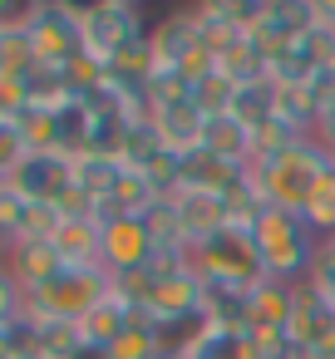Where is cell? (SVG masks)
<instances>
[{
    "mask_svg": "<svg viewBox=\"0 0 335 359\" xmlns=\"http://www.w3.org/2000/svg\"><path fill=\"white\" fill-rule=\"evenodd\" d=\"M325 172H330V153L315 138H306L286 158H251L242 168V187L256 192L266 207H281V212H296L301 217L306 202H310V192H315V182Z\"/></svg>",
    "mask_w": 335,
    "mask_h": 359,
    "instance_id": "1",
    "label": "cell"
},
{
    "mask_svg": "<svg viewBox=\"0 0 335 359\" xmlns=\"http://www.w3.org/2000/svg\"><path fill=\"white\" fill-rule=\"evenodd\" d=\"M251 241H256V256H261L266 276L281 280V285H306V276L320 256V236L296 212H281V207H266Z\"/></svg>",
    "mask_w": 335,
    "mask_h": 359,
    "instance_id": "2",
    "label": "cell"
},
{
    "mask_svg": "<svg viewBox=\"0 0 335 359\" xmlns=\"http://www.w3.org/2000/svg\"><path fill=\"white\" fill-rule=\"evenodd\" d=\"M188 261H192V276L202 285H227V290H251L266 280V266L256 256V241L242 236V231H217L212 241L202 246H188Z\"/></svg>",
    "mask_w": 335,
    "mask_h": 359,
    "instance_id": "3",
    "label": "cell"
},
{
    "mask_svg": "<svg viewBox=\"0 0 335 359\" xmlns=\"http://www.w3.org/2000/svg\"><path fill=\"white\" fill-rule=\"evenodd\" d=\"M79 30H84V55L99 65H114L124 50L148 40L143 11L129 0H104V6H84L79 11Z\"/></svg>",
    "mask_w": 335,
    "mask_h": 359,
    "instance_id": "4",
    "label": "cell"
},
{
    "mask_svg": "<svg viewBox=\"0 0 335 359\" xmlns=\"http://www.w3.org/2000/svg\"><path fill=\"white\" fill-rule=\"evenodd\" d=\"M104 290H109V271L104 266H70L60 280L30 290L25 295V310L35 320H79Z\"/></svg>",
    "mask_w": 335,
    "mask_h": 359,
    "instance_id": "5",
    "label": "cell"
},
{
    "mask_svg": "<svg viewBox=\"0 0 335 359\" xmlns=\"http://www.w3.org/2000/svg\"><path fill=\"white\" fill-rule=\"evenodd\" d=\"M25 40L40 65L65 69L84 55V30H79V6H30L25 15Z\"/></svg>",
    "mask_w": 335,
    "mask_h": 359,
    "instance_id": "6",
    "label": "cell"
},
{
    "mask_svg": "<svg viewBox=\"0 0 335 359\" xmlns=\"http://www.w3.org/2000/svg\"><path fill=\"white\" fill-rule=\"evenodd\" d=\"M153 236L143 226V217H114L99 226V266L109 276H138L153 266Z\"/></svg>",
    "mask_w": 335,
    "mask_h": 359,
    "instance_id": "7",
    "label": "cell"
},
{
    "mask_svg": "<svg viewBox=\"0 0 335 359\" xmlns=\"http://www.w3.org/2000/svg\"><path fill=\"white\" fill-rule=\"evenodd\" d=\"M6 182L25 202H60L74 187V158H65V153H25L6 172Z\"/></svg>",
    "mask_w": 335,
    "mask_h": 359,
    "instance_id": "8",
    "label": "cell"
},
{
    "mask_svg": "<svg viewBox=\"0 0 335 359\" xmlns=\"http://www.w3.org/2000/svg\"><path fill=\"white\" fill-rule=\"evenodd\" d=\"M286 344H291V349H320V344L335 349V310H330L320 295H310L306 285H296V295H291Z\"/></svg>",
    "mask_w": 335,
    "mask_h": 359,
    "instance_id": "9",
    "label": "cell"
},
{
    "mask_svg": "<svg viewBox=\"0 0 335 359\" xmlns=\"http://www.w3.org/2000/svg\"><path fill=\"white\" fill-rule=\"evenodd\" d=\"M133 320H138V310H133V305L114 290V280H109V290H104L84 315H79V339H84V349L109 354V349H114V339H119Z\"/></svg>",
    "mask_w": 335,
    "mask_h": 359,
    "instance_id": "10",
    "label": "cell"
},
{
    "mask_svg": "<svg viewBox=\"0 0 335 359\" xmlns=\"http://www.w3.org/2000/svg\"><path fill=\"white\" fill-rule=\"evenodd\" d=\"M6 266H11V276L20 280L25 295L50 285V280H60L70 271L65 256L55 251V241H15V246H6Z\"/></svg>",
    "mask_w": 335,
    "mask_h": 359,
    "instance_id": "11",
    "label": "cell"
},
{
    "mask_svg": "<svg viewBox=\"0 0 335 359\" xmlns=\"http://www.w3.org/2000/svg\"><path fill=\"white\" fill-rule=\"evenodd\" d=\"M153 128H158V138H163V148H168L173 158H188V153L202 148V128H207V118H202V109H197L192 99H183V104H163V109H153Z\"/></svg>",
    "mask_w": 335,
    "mask_h": 359,
    "instance_id": "12",
    "label": "cell"
},
{
    "mask_svg": "<svg viewBox=\"0 0 335 359\" xmlns=\"http://www.w3.org/2000/svg\"><path fill=\"white\" fill-rule=\"evenodd\" d=\"M173 359H256V349H251L247 330H237V325H207V320H202V325L178 344Z\"/></svg>",
    "mask_w": 335,
    "mask_h": 359,
    "instance_id": "13",
    "label": "cell"
},
{
    "mask_svg": "<svg viewBox=\"0 0 335 359\" xmlns=\"http://www.w3.org/2000/svg\"><path fill=\"white\" fill-rule=\"evenodd\" d=\"M197 45H202V30H197V20H192V11H173V15H163V20L148 30L153 65H173V69H178Z\"/></svg>",
    "mask_w": 335,
    "mask_h": 359,
    "instance_id": "14",
    "label": "cell"
},
{
    "mask_svg": "<svg viewBox=\"0 0 335 359\" xmlns=\"http://www.w3.org/2000/svg\"><path fill=\"white\" fill-rule=\"evenodd\" d=\"M173 202H178L188 246H202V241H212L217 231H227V207H222L217 192H173Z\"/></svg>",
    "mask_w": 335,
    "mask_h": 359,
    "instance_id": "15",
    "label": "cell"
},
{
    "mask_svg": "<svg viewBox=\"0 0 335 359\" xmlns=\"http://www.w3.org/2000/svg\"><path fill=\"white\" fill-rule=\"evenodd\" d=\"M202 153H212V158H222V163H232V168H247L251 163V133L237 123V118H207V128H202Z\"/></svg>",
    "mask_w": 335,
    "mask_h": 359,
    "instance_id": "16",
    "label": "cell"
},
{
    "mask_svg": "<svg viewBox=\"0 0 335 359\" xmlns=\"http://www.w3.org/2000/svg\"><path fill=\"white\" fill-rule=\"evenodd\" d=\"M247 133L266 128L276 118V79H256V84H237V99H232V114Z\"/></svg>",
    "mask_w": 335,
    "mask_h": 359,
    "instance_id": "17",
    "label": "cell"
},
{
    "mask_svg": "<svg viewBox=\"0 0 335 359\" xmlns=\"http://www.w3.org/2000/svg\"><path fill=\"white\" fill-rule=\"evenodd\" d=\"M291 295L296 285H281V280H261L247 290V325H271V330H286V315H291Z\"/></svg>",
    "mask_w": 335,
    "mask_h": 359,
    "instance_id": "18",
    "label": "cell"
},
{
    "mask_svg": "<svg viewBox=\"0 0 335 359\" xmlns=\"http://www.w3.org/2000/svg\"><path fill=\"white\" fill-rule=\"evenodd\" d=\"M124 177V163L119 158H99V153H79L74 158V187L89 197V202H109L114 187Z\"/></svg>",
    "mask_w": 335,
    "mask_h": 359,
    "instance_id": "19",
    "label": "cell"
},
{
    "mask_svg": "<svg viewBox=\"0 0 335 359\" xmlns=\"http://www.w3.org/2000/svg\"><path fill=\"white\" fill-rule=\"evenodd\" d=\"M55 251L65 256V266H99V222H60L55 231Z\"/></svg>",
    "mask_w": 335,
    "mask_h": 359,
    "instance_id": "20",
    "label": "cell"
},
{
    "mask_svg": "<svg viewBox=\"0 0 335 359\" xmlns=\"http://www.w3.org/2000/svg\"><path fill=\"white\" fill-rule=\"evenodd\" d=\"M109 359H173V349H168V339L138 315L119 339H114V349H109Z\"/></svg>",
    "mask_w": 335,
    "mask_h": 359,
    "instance_id": "21",
    "label": "cell"
},
{
    "mask_svg": "<svg viewBox=\"0 0 335 359\" xmlns=\"http://www.w3.org/2000/svg\"><path fill=\"white\" fill-rule=\"evenodd\" d=\"M143 226H148V236H153L158 251H188V231H183V217H178V202L173 197H158L143 212Z\"/></svg>",
    "mask_w": 335,
    "mask_h": 359,
    "instance_id": "22",
    "label": "cell"
},
{
    "mask_svg": "<svg viewBox=\"0 0 335 359\" xmlns=\"http://www.w3.org/2000/svg\"><path fill=\"white\" fill-rule=\"evenodd\" d=\"M232 99H237V84H232L222 69H212L207 79L192 84V104L202 109V118H222V114H232Z\"/></svg>",
    "mask_w": 335,
    "mask_h": 359,
    "instance_id": "23",
    "label": "cell"
},
{
    "mask_svg": "<svg viewBox=\"0 0 335 359\" xmlns=\"http://www.w3.org/2000/svg\"><path fill=\"white\" fill-rule=\"evenodd\" d=\"M25 217H30V202L0 177V246H15L25 236Z\"/></svg>",
    "mask_w": 335,
    "mask_h": 359,
    "instance_id": "24",
    "label": "cell"
},
{
    "mask_svg": "<svg viewBox=\"0 0 335 359\" xmlns=\"http://www.w3.org/2000/svg\"><path fill=\"white\" fill-rule=\"evenodd\" d=\"M306 290L320 295V300L335 310V241H320V256H315V266H310V276H306Z\"/></svg>",
    "mask_w": 335,
    "mask_h": 359,
    "instance_id": "25",
    "label": "cell"
},
{
    "mask_svg": "<svg viewBox=\"0 0 335 359\" xmlns=\"http://www.w3.org/2000/svg\"><path fill=\"white\" fill-rule=\"evenodd\" d=\"M30 114V84L15 74H0V123H20Z\"/></svg>",
    "mask_w": 335,
    "mask_h": 359,
    "instance_id": "26",
    "label": "cell"
},
{
    "mask_svg": "<svg viewBox=\"0 0 335 359\" xmlns=\"http://www.w3.org/2000/svg\"><path fill=\"white\" fill-rule=\"evenodd\" d=\"M20 310H25V290H20V280L11 276V266H6V246H0V325L15 320Z\"/></svg>",
    "mask_w": 335,
    "mask_h": 359,
    "instance_id": "27",
    "label": "cell"
},
{
    "mask_svg": "<svg viewBox=\"0 0 335 359\" xmlns=\"http://www.w3.org/2000/svg\"><path fill=\"white\" fill-rule=\"evenodd\" d=\"M25 153H30V143H25L20 123H0V177H6V172H11Z\"/></svg>",
    "mask_w": 335,
    "mask_h": 359,
    "instance_id": "28",
    "label": "cell"
},
{
    "mask_svg": "<svg viewBox=\"0 0 335 359\" xmlns=\"http://www.w3.org/2000/svg\"><path fill=\"white\" fill-rule=\"evenodd\" d=\"M301 89L310 94V104H315V114H325V109L335 104V69H330V65H320V69H315V74H310V79H306Z\"/></svg>",
    "mask_w": 335,
    "mask_h": 359,
    "instance_id": "29",
    "label": "cell"
},
{
    "mask_svg": "<svg viewBox=\"0 0 335 359\" xmlns=\"http://www.w3.org/2000/svg\"><path fill=\"white\" fill-rule=\"evenodd\" d=\"M315 143H320V148H335V104L315 118Z\"/></svg>",
    "mask_w": 335,
    "mask_h": 359,
    "instance_id": "30",
    "label": "cell"
},
{
    "mask_svg": "<svg viewBox=\"0 0 335 359\" xmlns=\"http://www.w3.org/2000/svg\"><path fill=\"white\" fill-rule=\"evenodd\" d=\"M25 15H30V6H0V35L20 30V25H25Z\"/></svg>",
    "mask_w": 335,
    "mask_h": 359,
    "instance_id": "31",
    "label": "cell"
},
{
    "mask_svg": "<svg viewBox=\"0 0 335 359\" xmlns=\"http://www.w3.org/2000/svg\"><path fill=\"white\" fill-rule=\"evenodd\" d=\"M315 15H320L325 30H335V0H315Z\"/></svg>",
    "mask_w": 335,
    "mask_h": 359,
    "instance_id": "32",
    "label": "cell"
},
{
    "mask_svg": "<svg viewBox=\"0 0 335 359\" xmlns=\"http://www.w3.org/2000/svg\"><path fill=\"white\" fill-rule=\"evenodd\" d=\"M296 359H335V349H330V344H320V349H296Z\"/></svg>",
    "mask_w": 335,
    "mask_h": 359,
    "instance_id": "33",
    "label": "cell"
},
{
    "mask_svg": "<svg viewBox=\"0 0 335 359\" xmlns=\"http://www.w3.org/2000/svg\"><path fill=\"white\" fill-rule=\"evenodd\" d=\"M320 40H325V65L335 69V30H325V25H320Z\"/></svg>",
    "mask_w": 335,
    "mask_h": 359,
    "instance_id": "34",
    "label": "cell"
},
{
    "mask_svg": "<svg viewBox=\"0 0 335 359\" xmlns=\"http://www.w3.org/2000/svg\"><path fill=\"white\" fill-rule=\"evenodd\" d=\"M0 359H11V344H6V325H0Z\"/></svg>",
    "mask_w": 335,
    "mask_h": 359,
    "instance_id": "35",
    "label": "cell"
},
{
    "mask_svg": "<svg viewBox=\"0 0 335 359\" xmlns=\"http://www.w3.org/2000/svg\"><path fill=\"white\" fill-rule=\"evenodd\" d=\"M325 153H330V168H335V148H325Z\"/></svg>",
    "mask_w": 335,
    "mask_h": 359,
    "instance_id": "36",
    "label": "cell"
}]
</instances>
